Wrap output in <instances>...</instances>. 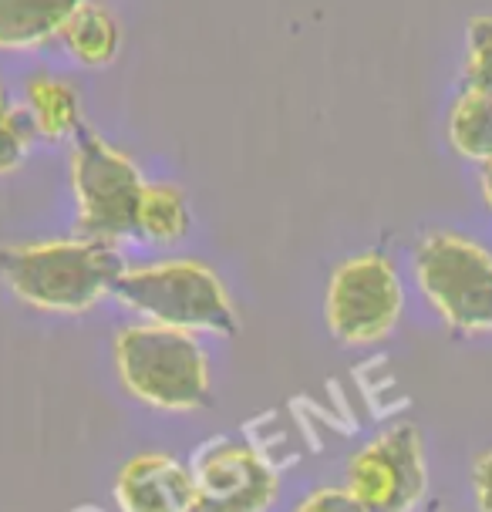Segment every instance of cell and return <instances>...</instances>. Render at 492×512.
Wrapping results in <instances>:
<instances>
[{"mask_svg":"<svg viewBox=\"0 0 492 512\" xmlns=\"http://www.w3.org/2000/svg\"><path fill=\"white\" fill-rule=\"evenodd\" d=\"M122 273L125 263L118 246L88 236L0 246L4 287L41 314H91L105 297H115Z\"/></svg>","mask_w":492,"mask_h":512,"instance_id":"cell-1","label":"cell"},{"mask_svg":"<svg viewBox=\"0 0 492 512\" xmlns=\"http://www.w3.org/2000/svg\"><path fill=\"white\" fill-rule=\"evenodd\" d=\"M85 0H0V51H34L58 41Z\"/></svg>","mask_w":492,"mask_h":512,"instance_id":"cell-10","label":"cell"},{"mask_svg":"<svg viewBox=\"0 0 492 512\" xmlns=\"http://www.w3.org/2000/svg\"><path fill=\"white\" fill-rule=\"evenodd\" d=\"M34 139H38V128H34L27 108H17L7 122H0V176H11L24 166Z\"/></svg>","mask_w":492,"mask_h":512,"instance_id":"cell-16","label":"cell"},{"mask_svg":"<svg viewBox=\"0 0 492 512\" xmlns=\"http://www.w3.org/2000/svg\"><path fill=\"white\" fill-rule=\"evenodd\" d=\"M402 314L405 287L391 256L368 250L334 267L324 290V324L337 344H381L395 334Z\"/></svg>","mask_w":492,"mask_h":512,"instance_id":"cell-5","label":"cell"},{"mask_svg":"<svg viewBox=\"0 0 492 512\" xmlns=\"http://www.w3.org/2000/svg\"><path fill=\"white\" fill-rule=\"evenodd\" d=\"M71 189L78 203L81 236L112 246L125 236H135L145 179L129 155L91 128H81L71 149Z\"/></svg>","mask_w":492,"mask_h":512,"instance_id":"cell-6","label":"cell"},{"mask_svg":"<svg viewBox=\"0 0 492 512\" xmlns=\"http://www.w3.org/2000/svg\"><path fill=\"white\" fill-rule=\"evenodd\" d=\"M24 108L31 115L38 139L48 142H65L78 139V132L85 128V112H81V95L75 85L58 75H31L24 81Z\"/></svg>","mask_w":492,"mask_h":512,"instance_id":"cell-11","label":"cell"},{"mask_svg":"<svg viewBox=\"0 0 492 512\" xmlns=\"http://www.w3.org/2000/svg\"><path fill=\"white\" fill-rule=\"evenodd\" d=\"M344 489L368 512H415L428 496V459L412 422L385 428L351 455Z\"/></svg>","mask_w":492,"mask_h":512,"instance_id":"cell-7","label":"cell"},{"mask_svg":"<svg viewBox=\"0 0 492 512\" xmlns=\"http://www.w3.org/2000/svg\"><path fill=\"white\" fill-rule=\"evenodd\" d=\"M479 192H482V203H486V209L492 213V162L479 166Z\"/></svg>","mask_w":492,"mask_h":512,"instance_id":"cell-19","label":"cell"},{"mask_svg":"<svg viewBox=\"0 0 492 512\" xmlns=\"http://www.w3.org/2000/svg\"><path fill=\"white\" fill-rule=\"evenodd\" d=\"M462 81L469 91L492 98V14L472 17L466 27V64Z\"/></svg>","mask_w":492,"mask_h":512,"instance_id":"cell-15","label":"cell"},{"mask_svg":"<svg viewBox=\"0 0 492 512\" xmlns=\"http://www.w3.org/2000/svg\"><path fill=\"white\" fill-rule=\"evenodd\" d=\"M112 361L125 395L145 408L186 415L213 405L209 354L196 334L149 320L125 324L112 341Z\"/></svg>","mask_w":492,"mask_h":512,"instance_id":"cell-2","label":"cell"},{"mask_svg":"<svg viewBox=\"0 0 492 512\" xmlns=\"http://www.w3.org/2000/svg\"><path fill=\"white\" fill-rule=\"evenodd\" d=\"M469 486H472L476 512H492V448H486V452H479L472 459Z\"/></svg>","mask_w":492,"mask_h":512,"instance_id":"cell-18","label":"cell"},{"mask_svg":"<svg viewBox=\"0 0 492 512\" xmlns=\"http://www.w3.org/2000/svg\"><path fill=\"white\" fill-rule=\"evenodd\" d=\"M193 469L169 452H142L115 475V502L122 512H193Z\"/></svg>","mask_w":492,"mask_h":512,"instance_id":"cell-9","label":"cell"},{"mask_svg":"<svg viewBox=\"0 0 492 512\" xmlns=\"http://www.w3.org/2000/svg\"><path fill=\"white\" fill-rule=\"evenodd\" d=\"M189 226H193V216H189L186 192L172 186V182H145L135 236L156 246H172L186 240Z\"/></svg>","mask_w":492,"mask_h":512,"instance_id":"cell-13","label":"cell"},{"mask_svg":"<svg viewBox=\"0 0 492 512\" xmlns=\"http://www.w3.org/2000/svg\"><path fill=\"white\" fill-rule=\"evenodd\" d=\"M412 273L425 304L455 337L492 334V250L455 230L418 240Z\"/></svg>","mask_w":492,"mask_h":512,"instance_id":"cell-4","label":"cell"},{"mask_svg":"<svg viewBox=\"0 0 492 512\" xmlns=\"http://www.w3.org/2000/svg\"><path fill=\"white\" fill-rule=\"evenodd\" d=\"M78 512H98V509H78Z\"/></svg>","mask_w":492,"mask_h":512,"instance_id":"cell-21","label":"cell"},{"mask_svg":"<svg viewBox=\"0 0 492 512\" xmlns=\"http://www.w3.org/2000/svg\"><path fill=\"white\" fill-rule=\"evenodd\" d=\"M17 112V105L11 102V95H7V88L0 85V122H7V118H11Z\"/></svg>","mask_w":492,"mask_h":512,"instance_id":"cell-20","label":"cell"},{"mask_svg":"<svg viewBox=\"0 0 492 512\" xmlns=\"http://www.w3.org/2000/svg\"><path fill=\"white\" fill-rule=\"evenodd\" d=\"M58 41L85 68H108L118 58V48H122V27H118V17L105 4L85 0L71 14Z\"/></svg>","mask_w":492,"mask_h":512,"instance_id":"cell-12","label":"cell"},{"mask_svg":"<svg viewBox=\"0 0 492 512\" xmlns=\"http://www.w3.org/2000/svg\"><path fill=\"white\" fill-rule=\"evenodd\" d=\"M115 300L149 324L196 337H233L240 331V314L223 277L206 263L186 260V256L125 267L115 283Z\"/></svg>","mask_w":492,"mask_h":512,"instance_id":"cell-3","label":"cell"},{"mask_svg":"<svg viewBox=\"0 0 492 512\" xmlns=\"http://www.w3.org/2000/svg\"><path fill=\"white\" fill-rule=\"evenodd\" d=\"M445 139L459 159L479 166L492 162V98L462 88L445 118Z\"/></svg>","mask_w":492,"mask_h":512,"instance_id":"cell-14","label":"cell"},{"mask_svg":"<svg viewBox=\"0 0 492 512\" xmlns=\"http://www.w3.org/2000/svg\"><path fill=\"white\" fill-rule=\"evenodd\" d=\"M294 512H368V509H364L344 486H324V489L307 492V496L297 502Z\"/></svg>","mask_w":492,"mask_h":512,"instance_id":"cell-17","label":"cell"},{"mask_svg":"<svg viewBox=\"0 0 492 512\" xmlns=\"http://www.w3.org/2000/svg\"><path fill=\"white\" fill-rule=\"evenodd\" d=\"M193 512H267L280 499V475L243 438L206 442L193 459Z\"/></svg>","mask_w":492,"mask_h":512,"instance_id":"cell-8","label":"cell"}]
</instances>
